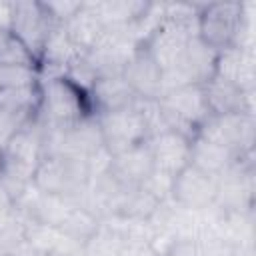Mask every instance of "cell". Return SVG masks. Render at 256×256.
Here are the masks:
<instances>
[{
  "instance_id": "cell-14",
  "label": "cell",
  "mask_w": 256,
  "mask_h": 256,
  "mask_svg": "<svg viewBox=\"0 0 256 256\" xmlns=\"http://www.w3.org/2000/svg\"><path fill=\"white\" fill-rule=\"evenodd\" d=\"M210 114H252V92L214 74L204 86Z\"/></svg>"
},
{
  "instance_id": "cell-17",
  "label": "cell",
  "mask_w": 256,
  "mask_h": 256,
  "mask_svg": "<svg viewBox=\"0 0 256 256\" xmlns=\"http://www.w3.org/2000/svg\"><path fill=\"white\" fill-rule=\"evenodd\" d=\"M62 26H64L68 38L72 40V44L84 54L92 52L102 42V38L106 34V28L100 24L96 14L90 10L88 2H82V8Z\"/></svg>"
},
{
  "instance_id": "cell-22",
  "label": "cell",
  "mask_w": 256,
  "mask_h": 256,
  "mask_svg": "<svg viewBox=\"0 0 256 256\" xmlns=\"http://www.w3.org/2000/svg\"><path fill=\"white\" fill-rule=\"evenodd\" d=\"M42 78L38 66H20V64H0V90L6 88H24L34 86Z\"/></svg>"
},
{
  "instance_id": "cell-6",
  "label": "cell",
  "mask_w": 256,
  "mask_h": 256,
  "mask_svg": "<svg viewBox=\"0 0 256 256\" xmlns=\"http://www.w3.org/2000/svg\"><path fill=\"white\" fill-rule=\"evenodd\" d=\"M56 26L58 24L44 8V2H32V0L12 2L10 32L36 58L38 64H40V56L46 46V40Z\"/></svg>"
},
{
  "instance_id": "cell-15",
  "label": "cell",
  "mask_w": 256,
  "mask_h": 256,
  "mask_svg": "<svg viewBox=\"0 0 256 256\" xmlns=\"http://www.w3.org/2000/svg\"><path fill=\"white\" fill-rule=\"evenodd\" d=\"M88 100L92 114H102V112H112L120 108H128L136 104L138 96L134 90L128 86L122 74H106L98 76L92 88L88 90Z\"/></svg>"
},
{
  "instance_id": "cell-27",
  "label": "cell",
  "mask_w": 256,
  "mask_h": 256,
  "mask_svg": "<svg viewBox=\"0 0 256 256\" xmlns=\"http://www.w3.org/2000/svg\"><path fill=\"white\" fill-rule=\"evenodd\" d=\"M12 24V2H0V28L10 30Z\"/></svg>"
},
{
  "instance_id": "cell-19",
  "label": "cell",
  "mask_w": 256,
  "mask_h": 256,
  "mask_svg": "<svg viewBox=\"0 0 256 256\" xmlns=\"http://www.w3.org/2000/svg\"><path fill=\"white\" fill-rule=\"evenodd\" d=\"M236 160H240L234 152H230L228 148L220 146V144H214L210 140H204L200 136H194L192 138V144H190V164L204 170L206 174H212V176H222Z\"/></svg>"
},
{
  "instance_id": "cell-25",
  "label": "cell",
  "mask_w": 256,
  "mask_h": 256,
  "mask_svg": "<svg viewBox=\"0 0 256 256\" xmlns=\"http://www.w3.org/2000/svg\"><path fill=\"white\" fill-rule=\"evenodd\" d=\"M44 8L54 18L56 24H66L80 8L82 2H68V0H56V2H44Z\"/></svg>"
},
{
  "instance_id": "cell-11",
  "label": "cell",
  "mask_w": 256,
  "mask_h": 256,
  "mask_svg": "<svg viewBox=\"0 0 256 256\" xmlns=\"http://www.w3.org/2000/svg\"><path fill=\"white\" fill-rule=\"evenodd\" d=\"M146 142H148L156 172L174 178L182 168H186L190 164L192 138H188L180 132H174V130H162V132L150 136Z\"/></svg>"
},
{
  "instance_id": "cell-20",
  "label": "cell",
  "mask_w": 256,
  "mask_h": 256,
  "mask_svg": "<svg viewBox=\"0 0 256 256\" xmlns=\"http://www.w3.org/2000/svg\"><path fill=\"white\" fill-rule=\"evenodd\" d=\"M62 234H66L68 238H72L74 242H78L80 246H84L98 230H100V218L88 210L82 204H74L68 212V216L64 218V222L58 228Z\"/></svg>"
},
{
  "instance_id": "cell-12",
  "label": "cell",
  "mask_w": 256,
  "mask_h": 256,
  "mask_svg": "<svg viewBox=\"0 0 256 256\" xmlns=\"http://www.w3.org/2000/svg\"><path fill=\"white\" fill-rule=\"evenodd\" d=\"M106 172L126 190L140 188L148 180V176L154 172V162H152L148 142L134 146L130 150H124L116 156H110Z\"/></svg>"
},
{
  "instance_id": "cell-21",
  "label": "cell",
  "mask_w": 256,
  "mask_h": 256,
  "mask_svg": "<svg viewBox=\"0 0 256 256\" xmlns=\"http://www.w3.org/2000/svg\"><path fill=\"white\" fill-rule=\"evenodd\" d=\"M0 106L36 116L38 106H40V82L34 84V86L0 90Z\"/></svg>"
},
{
  "instance_id": "cell-8",
  "label": "cell",
  "mask_w": 256,
  "mask_h": 256,
  "mask_svg": "<svg viewBox=\"0 0 256 256\" xmlns=\"http://www.w3.org/2000/svg\"><path fill=\"white\" fill-rule=\"evenodd\" d=\"M196 136L220 144L234 152L238 158H244L252 154L254 118L252 114H210L198 128Z\"/></svg>"
},
{
  "instance_id": "cell-7",
  "label": "cell",
  "mask_w": 256,
  "mask_h": 256,
  "mask_svg": "<svg viewBox=\"0 0 256 256\" xmlns=\"http://www.w3.org/2000/svg\"><path fill=\"white\" fill-rule=\"evenodd\" d=\"M216 60L218 52L204 44L198 34L192 36L178 60V64L162 74V92L186 84H198L204 86L214 74H216ZM162 96V94H160Z\"/></svg>"
},
{
  "instance_id": "cell-4",
  "label": "cell",
  "mask_w": 256,
  "mask_h": 256,
  "mask_svg": "<svg viewBox=\"0 0 256 256\" xmlns=\"http://www.w3.org/2000/svg\"><path fill=\"white\" fill-rule=\"evenodd\" d=\"M244 30L242 2H212L202 4L196 20L198 38L216 52L236 48Z\"/></svg>"
},
{
  "instance_id": "cell-10",
  "label": "cell",
  "mask_w": 256,
  "mask_h": 256,
  "mask_svg": "<svg viewBox=\"0 0 256 256\" xmlns=\"http://www.w3.org/2000/svg\"><path fill=\"white\" fill-rule=\"evenodd\" d=\"M218 196V178L212 174H206L204 170L188 164L182 168L174 178L170 186V198L192 212L208 210L216 204Z\"/></svg>"
},
{
  "instance_id": "cell-24",
  "label": "cell",
  "mask_w": 256,
  "mask_h": 256,
  "mask_svg": "<svg viewBox=\"0 0 256 256\" xmlns=\"http://www.w3.org/2000/svg\"><path fill=\"white\" fill-rule=\"evenodd\" d=\"M32 120H34V116H30V114L0 106V156L6 150V146L12 142V138Z\"/></svg>"
},
{
  "instance_id": "cell-13",
  "label": "cell",
  "mask_w": 256,
  "mask_h": 256,
  "mask_svg": "<svg viewBox=\"0 0 256 256\" xmlns=\"http://www.w3.org/2000/svg\"><path fill=\"white\" fill-rule=\"evenodd\" d=\"M122 76L138 98L158 100L162 94V70L140 44L122 68Z\"/></svg>"
},
{
  "instance_id": "cell-26",
  "label": "cell",
  "mask_w": 256,
  "mask_h": 256,
  "mask_svg": "<svg viewBox=\"0 0 256 256\" xmlns=\"http://www.w3.org/2000/svg\"><path fill=\"white\" fill-rule=\"evenodd\" d=\"M14 208H16L14 198H12V196L6 192V188L0 184V218H4L6 214H10Z\"/></svg>"
},
{
  "instance_id": "cell-1",
  "label": "cell",
  "mask_w": 256,
  "mask_h": 256,
  "mask_svg": "<svg viewBox=\"0 0 256 256\" xmlns=\"http://www.w3.org/2000/svg\"><path fill=\"white\" fill-rule=\"evenodd\" d=\"M92 114L88 94L66 76L40 78V106L34 120L42 128H60Z\"/></svg>"
},
{
  "instance_id": "cell-18",
  "label": "cell",
  "mask_w": 256,
  "mask_h": 256,
  "mask_svg": "<svg viewBox=\"0 0 256 256\" xmlns=\"http://www.w3.org/2000/svg\"><path fill=\"white\" fill-rule=\"evenodd\" d=\"M216 74L224 80L254 92V58L252 50L242 48H228L218 52L216 60Z\"/></svg>"
},
{
  "instance_id": "cell-16",
  "label": "cell",
  "mask_w": 256,
  "mask_h": 256,
  "mask_svg": "<svg viewBox=\"0 0 256 256\" xmlns=\"http://www.w3.org/2000/svg\"><path fill=\"white\" fill-rule=\"evenodd\" d=\"M148 4L150 2H136V0L88 2L90 10L96 14V18L106 30H126L134 26L148 10Z\"/></svg>"
},
{
  "instance_id": "cell-5",
  "label": "cell",
  "mask_w": 256,
  "mask_h": 256,
  "mask_svg": "<svg viewBox=\"0 0 256 256\" xmlns=\"http://www.w3.org/2000/svg\"><path fill=\"white\" fill-rule=\"evenodd\" d=\"M96 120L108 156H116L124 150L140 146L150 138V126L140 106V98L128 108L96 114Z\"/></svg>"
},
{
  "instance_id": "cell-23",
  "label": "cell",
  "mask_w": 256,
  "mask_h": 256,
  "mask_svg": "<svg viewBox=\"0 0 256 256\" xmlns=\"http://www.w3.org/2000/svg\"><path fill=\"white\" fill-rule=\"evenodd\" d=\"M0 64H20V66H38L36 58L12 36L10 30L0 28Z\"/></svg>"
},
{
  "instance_id": "cell-3",
  "label": "cell",
  "mask_w": 256,
  "mask_h": 256,
  "mask_svg": "<svg viewBox=\"0 0 256 256\" xmlns=\"http://www.w3.org/2000/svg\"><path fill=\"white\" fill-rule=\"evenodd\" d=\"M156 102L164 128L180 132L188 138H194L198 128L210 116L204 88L198 84L170 88L162 92Z\"/></svg>"
},
{
  "instance_id": "cell-2",
  "label": "cell",
  "mask_w": 256,
  "mask_h": 256,
  "mask_svg": "<svg viewBox=\"0 0 256 256\" xmlns=\"http://www.w3.org/2000/svg\"><path fill=\"white\" fill-rule=\"evenodd\" d=\"M94 176L92 162L70 156H44L34 172L32 186L44 194L80 202Z\"/></svg>"
},
{
  "instance_id": "cell-9",
  "label": "cell",
  "mask_w": 256,
  "mask_h": 256,
  "mask_svg": "<svg viewBox=\"0 0 256 256\" xmlns=\"http://www.w3.org/2000/svg\"><path fill=\"white\" fill-rule=\"evenodd\" d=\"M196 36V22H176V20H162L142 42L146 52L152 56V60L158 64V68L164 72L172 70L188 40Z\"/></svg>"
}]
</instances>
